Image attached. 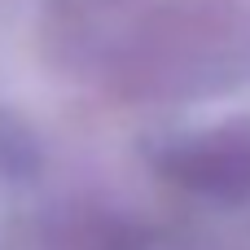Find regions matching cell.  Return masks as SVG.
Segmentation results:
<instances>
[{
  "mask_svg": "<svg viewBox=\"0 0 250 250\" xmlns=\"http://www.w3.org/2000/svg\"><path fill=\"white\" fill-rule=\"evenodd\" d=\"M171 180L211 198H242L250 193V123H229L207 136L180 145L167 163Z\"/></svg>",
  "mask_w": 250,
  "mask_h": 250,
  "instance_id": "cell-1",
  "label": "cell"
}]
</instances>
